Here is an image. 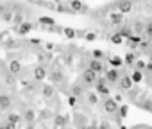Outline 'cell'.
<instances>
[{
	"mask_svg": "<svg viewBox=\"0 0 152 129\" xmlns=\"http://www.w3.org/2000/svg\"><path fill=\"white\" fill-rule=\"evenodd\" d=\"M83 81H84L86 84H95V83H97V74L88 68V70L83 74Z\"/></svg>",
	"mask_w": 152,
	"mask_h": 129,
	"instance_id": "obj_7",
	"label": "cell"
},
{
	"mask_svg": "<svg viewBox=\"0 0 152 129\" xmlns=\"http://www.w3.org/2000/svg\"><path fill=\"white\" fill-rule=\"evenodd\" d=\"M68 4H70V9H72V13L75 11V13H84L88 7L81 2V0H68Z\"/></svg>",
	"mask_w": 152,
	"mask_h": 129,
	"instance_id": "obj_6",
	"label": "cell"
},
{
	"mask_svg": "<svg viewBox=\"0 0 152 129\" xmlns=\"http://www.w3.org/2000/svg\"><path fill=\"white\" fill-rule=\"evenodd\" d=\"M63 34H64L66 38H70V40H72V38H75V31H73V29H70V27H64V29H63Z\"/></svg>",
	"mask_w": 152,
	"mask_h": 129,
	"instance_id": "obj_23",
	"label": "cell"
},
{
	"mask_svg": "<svg viewBox=\"0 0 152 129\" xmlns=\"http://www.w3.org/2000/svg\"><path fill=\"white\" fill-rule=\"evenodd\" d=\"M84 38H86V40H88V41H93V40H95V38H97V36H95V34H93V32H88V34H84Z\"/></svg>",
	"mask_w": 152,
	"mask_h": 129,
	"instance_id": "obj_32",
	"label": "cell"
},
{
	"mask_svg": "<svg viewBox=\"0 0 152 129\" xmlns=\"http://www.w3.org/2000/svg\"><path fill=\"white\" fill-rule=\"evenodd\" d=\"M97 129H109V124H107V122H102V124H100Z\"/></svg>",
	"mask_w": 152,
	"mask_h": 129,
	"instance_id": "obj_35",
	"label": "cell"
},
{
	"mask_svg": "<svg viewBox=\"0 0 152 129\" xmlns=\"http://www.w3.org/2000/svg\"><path fill=\"white\" fill-rule=\"evenodd\" d=\"M91 54H93V59H102L104 57V52L102 50H93Z\"/></svg>",
	"mask_w": 152,
	"mask_h": 129,
	"instance_id": "obj_28",
	"label": "cell"
},
{
	"mask_svg": "<svg viewBox=\"0 0 152 129\" xmlns=\"http://www.w3.org/2000/svg\"><path fill=\"white\" fill-rule=\"evenodd\" d=\"M109 22H111L113 25H120V23L124 22V15H122V13H111V15H109Z\"/></svg>",
	"mask_w": 152,
	"mask_h": 129,
	"instance_id": "obj_10",
	"label": "cell"
},
{
	"mask_svg": "<svg viewBox=\"0 0 152 129\" xmlns=\"http://www.w3.org/2000/svg\"><path fill=\"white\" fill-rule=\"evenodd\" d=\"M41 93H43V97L50 99V97L54 95V86H52V84H43V88H41Z\"/></svg>",
	"mask_w": 152,
	"mask_h": 129,
	"instance_id": "obj_14",
	"label": "cell"
},
{
	"mask_svg": "<svg viewBox=\"0 0 152 129\" xmlns=\"http://www.w3.org/2000/svg\"><path fill=\"white\" fill-rule=\"evenodd\" d=\"M147 70H150V72H152V61H150V63L147 64Z\"/></svg>",
	"mask_w": 152,
	"mask_h": 129,
	"instance_id": "obj_38",
	"label": "cell"
},
{
	"mask_svg": "<svg viewBox=\"0 0 152 129\" xmlns=\"http://www.w3.org/2000/svg\"><path fill=\"white\" fill-rule=\"evenodd\" d=\"M109 61H111V64H113V68H118V67H122V64H124V59H122V57H118V56L109 57Z\"/></svg>",
	"mask_w": 152,
	"mask_h": 129,
	"instance_id": "obj_18",
	"label": "cell"
},
{
	"mask_svg": "<svg viewBox=\"0 0 152 129\" xmlns=\"http://www.w3.org/2000/svg\"><path fill=\"white\" fill-rule=\"evenodd\" d=\"M31 31H32V23L31 22H23V23L18 25V34H22V36L23 34H29Z\"/></svg>",
	"mask_w": 152,
	"mask_h": 129,
	"instance_id": "obj_9",
	"label": "cell"
},
{
	"mask_svg": "<svg viewBox=\"0 0 152 129\" xmlns=\"http://www.w3.org/2000/svg\"><path fill=\"white\" fill-rule=\"evenodd\" d=\"M52 81H57V83H61V81H63V72L56 70V72L52 74Z\"/></svg>",
	"mask_w": 152,
	"mask_h": 129,
	"instance_id": "obj_25",
	"label": "cell"
},
{
	"mask_svg": "<svg viewBox=\"0 0 152 129\" xmlns=\"http://www.w3.org/2000/svg\"><path fill=\"white\" fill-rule=\"evenodd\" d=\"M27 129H34V125L32 124H27Z\"/></svg>",
	"mask_w": 152,
	"mask_h": 129,
	"instance_id": "obj_39",
	"label": "cell"
},
{
	"mask_svg": "<svg viewBox=\"0 0 152 129\" xmlns=\"http://www.w3.org/2000/svg\"><path fill=\"white\" fill-rule=\"evenodd\" d=\"M91 72H95V74H106V67H104V63L100 61V59H91L90 61V67H88Z\"/></svg>",
	"mask_w": 152,
	"mask_h": 129,
	"instance_id": "obj_4",
	"label": "cell"
},
{
	"mask_svg": "<svg viewBox=\"0 0 152 129\" xmlns=\"http://www.w3.org/2000/svg\"><path fill=\"white\" fill-rule=\"evenodd\" d=\"M0 129H6V127H4V125H0Z\"/></svg>",
	"mask_w": 152,
	"mask_h": 129,
	"instance_id": "obj_40",
	"label": "cell"
},
{
	"mask_svg": "<svg viewBox=\"0 0 152 129\" xmlns=\"http://www.w3.org/2000/svg\"><path fill=\"white\" fill-rule=\"evenodd\" d=\"M13 22H15V25H20V23L23 22V15H16V16L13 18Z\"/></svg>",
	"mask_w": 152,
	"mask_h": 129,
	"instance_id": "obj_29",
	"label": "cell"
},
{
	"mask_svg": "<svg viewBox=\"0 0 152 129\" xmlns=\"http://www.w3.org/2000/svg\"><path fill=\"white\" fill-rule=\"evenodd\" d=\"M134 67H136V70H145L147 68V64H145V61H141V59H136V63H134Z\"/></svg>",
	"mask_w": 152,
	"mask_h": 129,
	"instance_id": "obj_24",
	"label": "cell"
},
{
	"mask_svg": "<svg viewBox=\"0 0 152 129\" xmlns=\"http://www.w3.org/2000/svg\"><path fill=\"white\" fill-rule=\"evenodd\" d=\"M23 118L27 120V124H32V122H34V111H32V109H27L25 115H23Z\"/></svg>",
	"mask_w": 152,
	"mask_h": 129,
	"instance_id": "obj_19",
	"label": "cell"
},
{
	"mask_svg": "<svg viewBox=\"0 0 152 129\" xmlns=\"http://www.w3.org/2000/svg\"><path fill=\"white\" fill-rule=\"evenodd\" d=\"M116 6H118V13L127 15V13L132 11V0H120Z\"/></svg>",
	"mask_w": 152,
	"mask_h": 129,
	"instance_id": "obj_5",
	"label": "cell"
},
{
	"mask_svg": "<svg viewBox=\"0 0 152 129\" xmlns=\"http://www.w3.org/2000/svg\"><path fill=\"white\" fill-rule=\"evenodd\" d=\"M127 111H129V108H127V106H122V108H118V113H120V117H125V115H127Z\"/></svg>",
	"mask_w": 152,
	"mask_h": 129,
	"instance_id": "obj_31",
	"label": "cell"
},
{
	"mask_svg": "<svg viewBox=\"0 0 152 129\" xmlns=\"http://www.w3.org/2000/svg\"><path fill=\"white\" fill-rule=\"evenodd\" d=\"M64 124V117H57L56 118V125H63Z\"/></svg>",
	"mask_w": 152,
	"mask_h": 129,
	"instance_id": "obj_34",
	"label": "cell"
},
{
	"mask_svg": "<svg viewBox=\"0 0 152 129\" xmlns=\"http://www.w3.org/2000/svg\"><path fill=\"white\" fill-rule=\"evenodd\" d=\"M115 100H116V102H122V100H124V97H122L120 93H116V95H115Z\"/></svg>",
	"mask_w": 152,
	"mask_h": 129,
	"instance_id": "obj_37",
	"label": "cell"
},
{
	"mask_svg": "<svg viewBox=\"0 0 152 129\" xmlns=\"http://www.w3.org/2000/svg\"><path fill=\"white\" fill-rule=\"evenodd\" d=\"M68 102H70V106H75V104H77V97H75V95H72V97L68 99Z\"/></svg>",
	"mask_w": 152,
	"mask_h": 129,
	"instance_id": "obj_33",
	"label": "cell"
},
{
	"mask_svg": "<svg viewBox=\"0 0 152 129\" xmlns=\"http://www.w3.org/2000/svg\"><path fill=\"white\" fill-rule=\"evenodd\" d=\"M9 72H11V74H20V72H22V64H20V61L15 59V61L9 63Z\"/></svg>",
	"mask_w": 152,
	"mask_h": 129,
	"instance_id": "obj_12",
	"label": "cell"
},
{
	"mask_svg": "<svg viewBox=\"0 0 152 129\" xmlns=\"http://www.w3.org/2000/svg\"><path fill=\"white\" fill-rule=\"evenodd\" d=\"M111 43H115V45H122V43H124V38L116 32V34H113V36H111Z\"/></svg>",
	"mask_w": 152,
	"mask_h": 129,
	"instance_id": "obj_21",
	"label": "cell"
},
{
	"mask_svg": "<svg viewBox=\"0 0 152 129\" xmlns=\"http://www.w3.org/2000/svg\"><path fill=\"white\" fill-rule=\"evenodd\" d=\"M104 111L109 113V115H116V113H118V102H116L115 99L107 97V99L104 100Z\"/></svg>",
	"mask_w": 152,
	"mask_h": 129,
	"instance_id": "obj_1",
	"label": "cell"
},
{
	"mask_svg": "<svg viewBox=\"0 0 152 129\" xmlns=\"http://www.w3.org/2000/svg\"><path fill=\"white\" fill-rule=\"evenodd\" d=\"M132 32H134V31H132V27H124V29H120V31H118V34H120L122 38H127V40L132 36Z\"/></svg>",
	"mask_w": 152,
	"mask_h": 129,
	"instance_id": "obj_16",
	"label": "cell"
},
{
	"mask_svg": "<svg viewBox=\"0 0 152 129\" xmlns=\"http://www.w3.org/2000/svg\"><path fill=\"white\" fill-rule=\"evenodd\" d=\"M45 77H47V70L43 67H36L34 68V79L36 81H43Z\"/></svg>",
	"mask_w": 152,
	"mask_h": 129,
	"instance_id": "obj_11",
	"label": "cell"
},
{
	"mask_svg": "<svg viewBox=\"0 0 152 129\" xmlns=\"http://www.w3.org/2000/svg\"><path fill=\"white\" fill-rule=\"evenodd\" d=\"M4 127H6V129H16V125H15V124H9V122L4 124Z\"/></svg>",
	"mask_w": 152,
	"mask_h": 129,
	"instance_id": "obj_36",
	"label": "cell"
},
{
	"mask_svg": "<svg viewBox=\"0 0 152 129\" xmlns=\"http://www.w3.org/2000/svg\"><path fill=\"white\" fill-rule=\"evenodd\" d=\"M145 36L148 38V40H152V22H148V23H145Z\"/></svg>",
	"mask_w": 152,
	"mask_h": 129,
	"instance_id": "obj_22",
	"label": "cell"
},
{
	"mask_svg": "<svg viewBox=\"0 0 152 129\" xmlns=\"http://www.w3.org/2000/svg\"><path fill=\"white\" fill-rule=\"evenodd\" d=\"M11 97L9 95H0V111H6L11 108Z\"/></svg>",
	"mask_w": 152,
	"mask_h": 129,
	"instance_id": "obj_8",
	"label": "cell"
},
{
	"mask_svg": "<svg viewBox=\"0 0 152 129\" xmlns=\"http://www.w3.org/2000/svg\"><path fill=\"white\" fill-rule=\"evenodd\" d=\"M124 63H125V64H134V63H136V54H134V52H127V54L124 56Z\"/></svg>",
	"mask_w": 152,
	"mask_h": 129,
	"instance_id": "obj_15",
	"label": "cell"
},
{
	"mask_svg": "<svg viewBox=\"0 0 152 129\" xmlns=\"http://www.w3.org/2000/svg\"><path fill=\"white\" fill-rule=\"evenodd\" d=\"M120 77H122V72H120L118 68H111V70H106V81H107V83L115 84V83H118V81H120Z\"/></svg>",
	"mask_w": 152,
	"mask_h": 129,
	"instance_id": "obj_3",
	"label": "cell"
},
{
	"mask_svg": "<svg viewBox=\"0 0 152 129\" xmlns=\"http://www.w3.org/2000/svg\"><path fill=\"white\" fill-rule=\"evenodd\" d=\"M64 129H68V127H64Z\"/></svg>",
	"mask_w": 152,
	"mask_h": 129,
	"instance_id": "obj_42",
	"label": "cell"
},
{
	"mask_svg": "<svg viewBox=\"0 0 152 129\" xmlns=\"http://www.w3.org/2000/svg\"><path fill=\"white\" fill-rule=\"evenodd\" d=\"M145 129H152V127H145Z\"/></svg>",
	"mask_w": 152,
	"mask_h": 129,
	"instance_id": "obj_41",
	"label": "cell"
},
{
	"mask_svg": "<svg viewBox=\"0 0 152 129\" xmlns=\"http://www.w3.org/2000/svg\"><path fill=\"white\" fill-rule=\"evenodd\" d=\"M132 29H134L136 32H143V31H145V25H143L141 22H136V23L132 25Z\"/></svg>",
	"mask_w": 152,
	"mask_h": 129,
	"instance_id": "obj_26",
	"label": "cell"
},
{
	"mask_svg": "<svg viewBox=\"0 0 152 129\" xmlns=\"http://www.w3.org/2000/svg\"><path fill=\"white\" fill-rule=\"evenodd\" d=\"M7 122H9V124H15V125H18V122H20V115H16V113H11V115L7 117Z\"/></svg>",
	"mask_w": 152,
	"mask_h": 129,
	"instance_id": "obj_20",
	"label": "cell"
},
{
	"mask_svg": "<svg viewBox=\"0 0 152 129\" xmlns=\"http://www.w3.org/2000/svg\"><path fill=\"white\" fill-rule=\"evenodd\" d=\"M39 23H41V25H48V27H52V25H56V20L50 18V16H41V18H39Z\"/></svg>",
	"mask_w": 152,
	"mask_h": 129,
	"instance_id": "obj_17",
	"label": "cell"
},
{
	"mask_svg": "<svg viewBox=\"0 0 152 129\" xmlns=\"http://www.w3.org/2000/svg\"><path fill=\"white\" fill-rule=\"evenodd\" d=\"M129 75H131L132 83H141L143 81V72H140V70H132V72H129Z\"/></svg>",
	"mask_w": 152,
	"mask_h": 129,
	"instance_id": "obj_13",
	"label": "cell"
},
{
	"mask_svg": "<svg viewBox=\"0 0 152 129\" xmlns=\"http://www.w3.org/2000/svg\"><path fill=\"white\" fill-rule=\"evenodd\" d=\"M88 100H90V104H97V100H99V99H97V95H95V93H90V95H88Z\"/></svg>",
	"mask_w": 152,
	"mask_h": 129,
	"instance_id": "obj_30",
	"label": "cell"
},
{
	"mask_svg": "<svg viewBox=\"0 0 152 129\" xmlns=\"http://www.w3.org/2000/svg\"><path fill=\"white\" fill-rule=\"evenodd\" d=\"M118 86H120L124 92H131V90L134 88V83H132L131 75H129V74H125V75H122V77H120V81H118Z\"/></svg>",
	"mask_w": 152,
	"mask_h": 129,
	"instance_id": "obj_2",
	"label": "cell"
},
{
	"mask_svg": "<svg viewBox=\"0 0 152 129\" xmlns=\"http://www.w3.org/2000/svg\"><path fill=\"white\" fill-rule=\"evenodd\" d=\"M72 93H73L75 97H77V95H81V93H83V88H81L79 84H75V86L72 88Z\"/></svg>",
	"mask_w": 152,
	"mask_h": 129,
	"instance_id": "obj_27",
	"label": "cell"
}]
</instances>
